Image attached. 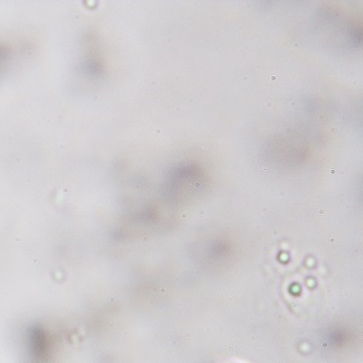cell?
Masks as SVG:
<instances>
[{"instance_id": "1", "label": "cell", "mask_w": 363, "mask_h": 363, "mask_svg": "<svg viewBox=\"0 0 363 363\" xmlns=\"http://www.w3.org/2000/svg\"><path fill=\"white\" fill-rule=\"evenodd\" d=\"M11 48L5 43H0V68L5 66L6 62L10 60L11 57Z\"/></svg>"}]
</instances>
